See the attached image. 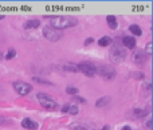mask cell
<instances>
[{"instance_id":"ac0fdd59","label":"cell","mask_w":153,"mask_h":130,"mask_svg":"<svg viewBox=\"0 0 153 130\" xmlns=\"http://www.w3.org/2000/svg\"><path fill=\"white\" fill-rule=\"evenodd\" d=\"M15 57H16V51L13 50V48H10V50H8V54L6 55V59L7 60H11L12 58H15Z\"/></svg>"},{"instance_id":"9c48e42d","label":"cell","mask_w":153,"mask_h":130,"mask_svg":"<svg viewBox=\"0 0 153 130\" xmlns=\"http://www.w3.org/2000/svg\"><path fill=\"white\" fill-rule=\"evenodd\" d=\"M22 126L25 127V129H30V130H36L38 129V124H36L35 121L30 119V118H24L22 121Z\"/></svg>"},{"instance_id":"9a60e30c","label":"cell","mask_w":153,"mask_h":130,"mask_svg":"<svg viewBox=\"0 0 153 130\" xmlns=\"http://www.w3.org/2000/svg\"><path fill=\"white\" fill-rule=\"evenodd\" d=\"M129 31L133 34V35H136V36H140L141 34H142V31H141V28L138 27L137 24H132L130 27H129Z\"/></svg>"},{"instance_id":"f1b7e54d","label":"cell","mask_w":153,"mask_h":130,"mask_svg":"<svg viewBox=\"0 0 153 130\" xmlns=\"http://www.w3.org/2000/svg\"><path fill=\"white\" fill-rule=\"evenodd\" d=\"M74 130H87V129H86V127H81L79 126V127H76V129H74Z\"/></svg>"},{"instance_id":"5b68a950","label":"cell","mask_w":153,"mask_h":130,"mask_svg":"<svg viewBox=\"0 0 153 130\" xmlns=\"http://www.w3.org/2000/svg\"><path fill=\"white\" fill-rule=\"evenodd\" d=\"M76 67H78V71H81L86 76H94L97 73V69L94 67V64L89 63V62H82V63L76 64Z\"/></svg>"},{"instance_id":"83f0119b","label":"cell","mask_w":153,"mask_h":130,"mask_svg":"<svg viewBox=\"0 0 153 130\" xmlns=\"http://www.w3.org/2000/svg\"><path fill=\"white\" fill-rule=\"evenodd\" d=\"M4 122H6V119H4V118H3V117H0V125H3V124H4Z\"/></svg>"},{"instance_id":"f546056e","label":"cell","mask_w":153,"mask_h":130,"mask_svg":"<svg viewBox=\"0 0 153 130\" xmlns=\"http://www.w3.org/2000/svg\"><path fill=\"white\" fill-rule=\"evenodd\" d=\"M147 127H148V129H150V121H148V122H147Z\"/></svg>"},{"instance_id":"1f68e13d","label":"cell","mask_w":153,"mask_h":130,"mask_svg":"<svg viewBox=\"0 0 153 130\" xmlns=\"http://www.w3.org/2000/svg\"><path fill=\"white\" fill-rule=\"evenodd\" d=\"M3 19H4V16H3V15H0V20H3Z\"/></svg>"},{"instance_id":"603a6c76","label":"cell","mask_w":153,"mask_h":130,"mask_svg":"<svg viewBox=\"0 0 153 130\" xmlns=\"http://www.w3.org/2000/svg\"><path fill=\"white\" fill-rule=\"evenodd\" d=\"M32 81H35V82H38V83H40V85H48V86H51L52 83L51 82H47V81H43V79H40V78H34Z\"/></svg>"},{"instance_id":"52a82bcc","label":"cell","mask_w":153,"mask_h":130,"mask_svg":"<svg viewBox=\"0 0 153 130\" xmlns=\"http://www.w3.org/2000/svg\"><path fill=\"white\" fill-rule=\"evenodd\" d=\"M43 35H45V38L50 42H58L62 38V32L51 28V27H45V28H43Z\"/></svg>"},{"instance_id":"d6986e66","label":"cell","mask_w":153,"mask_h":130,"mask_svg":"<svg viewBox=\"0 0 153 130\" xmlns=\"http://www.w3.org/2000/svg\"><path fill=\"white\" fill-rule=\"evenodd\" d=\"M66 93L70 95H75L78 94V89H75V87H66Z\"/></svg>"},{"instance_id":"6da1fadb","label":"cell","mask_w":153,"mask_h":130,"mask_svg":"<svg viewBox=\"0 0 153 130\" xmlns=\"http://www.w3.org/2000/svg\"><path fill=\"white\" fill-rule=\"evenodd\" d=\"M76 24H78V19L73 18V16H54V18H50L51 28L57 30V31L70 28V27H74Z\"/></svg>"},{"instance_id":"7c38bea8","label":"cell","mask_w":153,"mask_h":130,"mask_svg":"<svg viewBox=\"0 0 153 130\" xmlns=\"http://www.w3.org/2000/svg\"><path fill=\"white\" fill-rule=\"evenodd\" d=\"M106 22H108L109 27H110L112 30H115V28H117V19H115V16H113V15L106 16Z\"/></svg>"},{"instance_id":"30bf717a","label":"cell","mask_w":153,"mask_h":130,"mask_svg":"<svg viewBox=\"0 0 153 130\" xmlns=\"http://www.w3.org/2000/svg\"><path fill=\"white\" fill-rule=\"evenodd\" d=\"M122 45L126 48H134L136 47V39L132 36H124L122 38Z\"/></svg>"},{"instance_id":"4316f807","label":"cell","mask_w":153,"mask_h":130,"mask_svg":"<svg viewBox=\"0 0 153 130\" xmlns=\"http://www.w3.org/2000/svg\"><path fill=\"white\" fill-rule=\"evenodd\" d=\"M121 130H132V127L130 126H124Z\"/></svg>"},{"instance_id":"cb8c5ba5","label":"cell","mask_w":153,"mask_h":130,"mask_svg":"<svg viewBox=\"0 0 153 130\" xmlns=\"http://www.w3.org/2000/svg\"><path fill=\"white\" fill-rule=\"evenodd\" d=\"M130 76H133V78H137V79H144V74H142V73H134V74H130Z\"/></svg>"},{"instance_id":"ba28073f","label":"cell","mask_w":153,"mask_h":130,"mask_svg":"<svg viewBox=\"0 0 153 130\" xmlns=\"http://www.w3.org/2000/svg\"><path fill=\"white\" fill-rule=\"evenodd\" d=\"M147 54L144 52V51H136V54H134V62L138 64V66H142L145 63V60H147Z\"/></svg>"},{"instance_id":"7a4b0ae2","label":"cell","mask_w":153,"mask_h":130,"mask_svg":"<svg viewBox=\"0 0 153 130\" xmlns=\"http://www.w3.org/2000/svg\"><path fill=\"white\" fill-rule=\"evenodd\" d=\"M36 98H38L39 103H40V105L43 106L46 110H55V109L58 107V103L52 98H51V97H48L47 94L39 93V94L36 95Z\"/></svg>"},{"instance_id":"e0dca14e","label":"cell","mask_w":153,"mask_h":130,"mask_svg":"<svg viewBox=\"0 0 153 130\" xmlns=\"http://www.w3.org/2000/svg\"><path fill=\"white\" fill-rule=\"evenodd\" d=\"M78 106L76 105H73V106H69V110H67V113L69 114H71V115H76L78 114Z\"/></svg>"},{"instance_id":"ffe728a7","label":"cell","mask_w":153,"mask_h":130,"mask_svg":"<svg viewBox=\"0 0 153 130\" xmlns=\"http://www.w3.org/2000/svg\"><path fill=\"white\" fill-rule=\"evenodd\" d=\"M144 52L147 54V57H150V55H152V43H150V42L147 45V47H145V51H144Z\"/></svg>"},{"instance_id":"3957f363","label":"cell","mask_w":153,"mask_h":130,"mask_svg":"<svg viewBox=\"0 0 153 130\" xmlns=\"http://www.w3.org/2000/svg\"><path fill=\"white\" fill-rule=\"evenodd\" d=\"M125 57H126V50L121 48L120 46H114L110 51V60L113 63H121L124 62Z\"/></svg>"},{"instance_id":"d6a6232c","label":"cell","mask_w":153,"mask_h":130,"mask_svg":"<svg viewBox=\"0 0 153 130\" xmlns=\"http://www.w3.org/2000/svg\"><path fill=\"white\" fill-rule=\"evenodd\" d=\"M1 59H3V55H1V54H0V60H1Z\"/></svg>"},{"instance_id":"4dcf8cb0","label":"cell","mask_w":153,"mask_h":130,"mask_svg":"<svg viewBox=\"0 0 153 130\" xmlns=\"http://www.w3.org/2000/svg\"><path fill=\"white\" fill-rule=\"evenodd\" d=\"M109 129H110V126H108V125H106V126H103V129H102V130H109Z\"/></svg>"},{"instance_id":"5bb4252c","label":"cell","mask_w":153,"mask_h":130,"mask_svg":"<svg viewBox=\"0 0 153 130\" xmlns=\"http://www.w3.org/2000/svg\"><path fill=\"white\" fill-rule=\"evenodd\" d=\"M112 38H109V36H103V38H101L98 40V45L102 46V47H108V46L112 45Z\"/></svg>"},{"instance_id":"4fadbf2b","label":"cell","mask_w":153,"mask_h":130,"mask_svg":"<svg viewBox=\"0 0 153 130\" xmlns=\"http://www.w3.org/2000/svg\"><path fill=\"white\" fill-rule=\"evenodd\" d=\"M109 102H110V97H102V98L97 99L96 106L97 107H103V106L109 105Z\"/></svg>"},{"instance_id":"277c9868","label":"cell","mask_w":153,"mask_h":130,"mask_svg":"<svg viewBox=\"0 0 153 130\" xmlns=\"http://www.w3.org/2000/svg\"><path fill=\"white\" fill-rule=\"evenodd\" d=\"M97 73L106 81H112V79H114V76H115V70L113 69V67L108 66V64H102V66H99L98 69H97Z\"/></svg>"},{"instance_id":"8992f818","label":"cell","mask_w":153,"mask_h":130,"mask_svg":"<svg viewBox=\"0 0 153 130\" xmlns=\"http://www.w3.org/2000/svg\"><path fill=\"white\" fill-rule=\"evenodd\" d=\"M13 89L18 91L19 95H27L30 94V91H32V86L30 83L22 82V81H16L13 82Z\"/></svg>"},{"instance_id":"2e32d148","label":"cell","mask_w":153,"mask_h":130,"mask_svg":"<svg viewBox=\"0 0 153 130\" xmlns=\"http://www.w3.org/2000/svg\"><path fill=\"white\" fill-rule=\"evenodd\" d=\"M64 70H66V71H71V73H78V67H76V64L69 63V64L64 66Z\"/></svg>"},{"instance_id":"8fae6325","label":"cell","mask_w":153,"mask_h":130,"mask_svg":"<svg viewBox=\"0 0 153 130\" xmlns=\"http://www.w3.org/2000/svg\"><path fill=\"white\" fill-rule=\"evenodd\" d=\"M40 25V20L38 19H32V20H28V22L24 23V28L25 30H31V28H38Z\"/></svg>"},{"instance_id":"7402d4cb","label":"cell","mask_w":153,"mask_h":130,"mask_svg":"<svg viewBox=\"0 0 153 130\" xmlns=\"http://www.w3.org/2000/svg\"><path fill=\"white\" fill-rule=\"evenodd\" d=\"M134 115L140 118V117H145V115H147V113H145L144 110H138V109H136V110H134Z\"/></svg>"},{"instance_id":"44dd1931","label":"cell","mask_w":153,"mask_h":130,"mask_svg":"<svg viewBox=\"0 0 153 130\" xmlns=\"http://www.w3.org/2000/svg\"><path fill=\"white\" fill-rule=\"evenodd\" d=\"M73 102H78V103H86V99L82 98V97H76V95H74V97H73Z\"/></svg>"},{"instance_id":"484cf974","label":"cell","mask_w":153,"mask_h":130,"mask_svg":"<svg viewBox=\"0 0 153 130\" xmlns=\"http://www.w3.org/2000/svg\"><path fill=\"white\" fill-rule=\"evenodd\" d=\"M90 43H93V38H89V39H86V40H85V45H90Z\"/></svg>"},{"instance_id":"d4e9b609","label":"cell","mask_w":153,"mask_h":130,"mask_svg":"<svg viewBox=\"0 0 153 130\" xmlns=\"http://www.w3.org/2000/svg\"><path fill=\"white\" fill-rule=\"evenodd\" d=\"M67 110H69V105H63V106H62V113H67Z\"/></svg>"}]
</instances>
